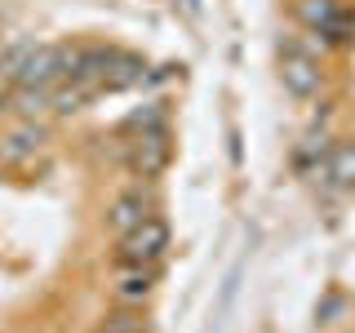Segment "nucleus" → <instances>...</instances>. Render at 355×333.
<instances>
[{"mask_svg": "<svg viewBox=\"0 0 355 333\" xmlns=\"http://www.w3.org/2000/svg\"><path fill=\"white\" fill-rule=\"evenodd\" d=\"M293 18L311 36H338L342 31V5L338 0H293Z\"/></svg>", "mask_w": 355, "mask_h": 333, "instance_id": "obj_8", "label": "nucleus"}, {"mask_svg": "<svg viewBox=\"0 0 355 333\" xmlns=\"http://www.w3.org/2000/svg\"><path fill=\"white\" fill-rule=\"evenodd\" d=\"M71 58H76L71 44H40L36 40V49H31L27 67H22L18 85H58V80L71 76Z\"/></svg>", "mask_w": 355, "mask_h": 333, "instance_id": "obj_4", "label": "nucleus"}, {"mask_svg": "<svg viewBox=\"0 0 355 333\" xmlns=\"http://www.w3.org/2000/svg\"><path fill=\"white\" fill-rule=\"evenodd\" d=\"M280 85L284 94L293 98H315L320 89H324V67L311 49H302L297 40H280Z\"/></svg>", "mask_w": 355, "mask_h": 333, "instance_id": "obj_2", "label": "nucleus"}, {"mask_svg": "<svg viewBox=\"0 0 355 333\" xmlns=\"http://www.w3.org/2000/svg\"><path fill=\"white\" fill-rule=\"evenodd\" d=\"M98 333H151L147 307H111L98 320Z\"/></svg>", "mask_w": 355, "mask_h": 333, "instance_id": "obj_11", "label": "nucleus"}, {"mask_svg": "<svg viewBox=\"0 0 355 333\" xmlns=\"http://www.w3.org/2000/svg\"><path fill=\"white\" fill-rule=\"evenodd\" d=\"M169 133L164 129H142L138 138H133V147H129V169L133 178H160L164 169H169Z\"/></svg>", "mask_w": 355, "mask_h": 333, "instance_id": "obj_6", "label": "nucleus"}, {"mask_svg": "<svg viewBox=\"0 0 355 333\" xmlns=\"http://www.w3.org/2000/svg\"><path fill=\"white\" fill-rule=\"evenodd\" d=\"M98 94H103V89L89 85V80H58V85H53V116H71V111H85Z\"/></svg>", "mask_w": 355, "mask_h": 333, "instance_id": "obj_10", "label": "nucleus"}, {"mask_svg": "<svg viewBox=\"0 0 355 333\" xmlns=\"http://www.w3.org/2000/svg\"><path fill=\"white\" fill-rule=\"evenodd\" d=\"M155 214V205H151V196L142 191V187H133V191H120L116 200H111V209H107V231L111 236H125V231H133L138 222H147Z\"/></svg>", "mask_w": 355, "mask_h": 333, "instance_id": "obj_7", "label": "nucleus"}, {"mask_svg": "<svg viewBox=\"0 0 355 333\" xmlns=\"http://www.w3.org/2000/svg\"><path fill=\"white\" fill-rule=\"evenodd\" d=\"M329 178L338 187H355V142H338L329 155Z\"/></svg>", "mask_w": 355, "mask_h": 333, "instance_id": "obj_13", "label": "nucleus"}, {"mask_svg": "<svg viewBox=\"0 0 355 333\" xmlns=\"http://www.w3.org/2000/svg\"><path fill=\"white\" fill-rule=\"evenodd\" d=\"M155 280H160V262H151V266L120 262L116 280H111V302L116 307H147L155 293Z\"/></svg>", "mask_w": 355, "mask_h": 333, "instance_id": "obj_5", "label": "nucleus"}, {"mask_svg": "<svg viewBox=\"0 0 355 333\" xmlns=\"http://www.w3.org/2000/svg\"><path fill=\"white\" fill-rule=\"evenodd\" d=\"M9 111H14L18 120L53 116V85H14L9 89Z\"/></svg>", "mask_w": 355, "mask_h": 333, "instance_id": "obj_9", "label": "nucleus"}, {"mask_svg": "<svg viewBox=\"0 0 355 333\" xmlns=\"http://www.w3.org/2000/svg\"><path fill=\"white\" fill-rule=\"evenodd\" d=\"M31 49H36V40H31V36L9 40L5 49H0V80H5V85H18V76H22V67H27Z\"/></svg>", "mask_w": 355, "mask_h": 333, "instance_id": "obj_12", "label": "nucleus"}, {"mask_svg": "<svg viewBox=\"0 0 355 333\" xmlns=\"http://www.w3.org/2000/svg\"><path fill=\"white\" fill-rule=\"evenodd\" d=\"M49 147V129L44 120H9L0 129V169H27L36 155Z\"/></svg>", "mask_w": 355, "mask_h": 333, "instance_id": "obj_1", "label": "nucleus"}, {"mask_svg": "<svg viewBox=\"0 0 355 333\" xmlns=\"http://www.w3.org/2000/svg\"><path fill=\"white\" fill-rule=\"evenodd\" d=\"M164 249H169V222L151 214L147 222H138L133 231H125V236L116 240V262L151 266V262L164 258Z\"/></svg>", "mask_w": 355, "mask_h": 333, "instance_id": "obj_3", "label": "nucleus"}, {"mask_svg": "<svg viewBox=\"0 0 355 333\" xmlns=\"http://www.w3.org/2000/svg\"><path fill=\"white\" fill-rule=\"evenodd\" d=\"M5 111H9V85L0 80V116H5Z\"/></svg>", "mask_w": 355, "mask_h": 333, "instance_id": "obj_14", "label": "nucleus"}]
</instances>
